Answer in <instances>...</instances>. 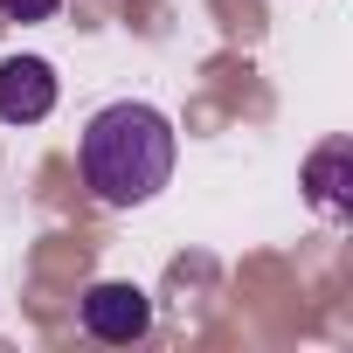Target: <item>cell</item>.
<instances>
[{
    "label": "cell",
    "mask_w": 353,
    "mask_h": 353,
    "mask_svg": "<svg viewBox=\"0 0 353 353\" xmlns=\"http://www.w3.org/2000/svg\"><path fill=\"white\" fill-rule=\"evenodd\" d=\"M83 332L90 339H104V346H132V339H145L152 332V298L139 291V284H90L83 291Z\"/></svg>",
    "instance_id": "cell-2"
},
{
    "label": "cell",
    "mask_w": 353,
    "mask_h": 353,
    "mask_svg": "<svg viewBox=\"0 0 353 353\" xmlns=\"http://www.w3.org/2000/svg\"><path fill=\"white\" fill-rule=\"evenodd\" d=\"M56 111V70L42 56H8L0 63V125H42Z\"/></svg>",
    "instance_id": "cell-3"
},
{
    "label": "cell",
    "mask_w": 353,
    "mask_h": 353,
    "mask_svg": "<svg viewBox=\"0 0 353 353\" xmlns=\"http://www.w3.org/2000/svg\"><path fill=\"white\" fill-rule=\"evenodd\" d=\"M346 159H353V145L346 139H325L319 152H312V166H305V188H312V201L325 208V215H346Z\"/></svg>",
    "instance_id": "cell-4"
},
{
    "label": "cell",
    "mask_w": 353,
    "mask_h": 353,
    "mask_svg": "<svg viewBox=\"0 0 353 353\" xmlns=\"http://www.w3.org/2000/svg\"><path fill=\"white\" fill-rule=\"evenodd\" d=\"M173 118L125 97V104H104L83 139H77V166H83V181L104 208H139L152 201L166 181H173Z\"/></svg>",
    "instance_id": "cell-1"
},
{
    "label": "cell",
    "mask_w": 353,
    "mask_h": 353,
    "mask_svg": "<svg viewBox=\"0 0 353 353\" xmlns=\"http://www.w3.org/2000/svg\"><path fill=\"white\" fill-rule=\"evenodd\" d=\"M63 0H0V21H49Z\"/></svg>",
    "instance_id": "cell-5"
}]
</instances>
